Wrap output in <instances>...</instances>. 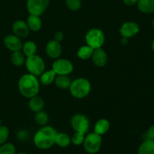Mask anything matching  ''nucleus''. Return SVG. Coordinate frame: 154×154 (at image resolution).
<instances>
[{"label":"nucleus","instance_id":"nucleus-1","mask_svg":"<svg viewBox=\"0 0 154 154\" xmlns=\"http://www.w3.org/2000/svg\"><path fill=\"white\" fill-rule=\"evenodd\" d=\"M57 132L50 126H43L35 134L33 142L37 148L48 150L55 144V138Z\"/></svg>","mask_w":154,"mask_h":154},{"label":"nucleus","instance_id":"nucleus-2","mask_svg":"<svg viewBox=\"0 0 154 154\" xmlns=\"http://www.w3.org/2000/svg\"><path fill=\"white\" fill-rule=\"evenodd\" d=\"M18 88L20 94L23 97L30 99L37 96L40 90V82L37 76L32 74L23 75L18 81Z\"/></svg>","mask_w":154,"mask_h":154},{"label":"nucleus","instance_id":"nucleus-3","mask_svg":"<svg viewBox=\"0 0 154 154\" xmlns=\"http://www.w3.org/2000/svg\"><path fill=\"white\" fill-rule=\"evenodd\" d=\"M69 91L74 98L78 99H84L90 95L91 92V83L85 78H79L71 83Z\"/></svg>","mask_w":154,"mask_h":154},{"label":"nucleus","instance_id":"nucleus-4","mask_svg":"<svg viewBox=\"0 0 154 154\" xmlns=\"http://www.w3.org/2000/svg\"><path fill=\"white\" fill-rule=\"evenodd\" d=\"M25 65L29 73L35 76H40L45 71V61L37 54L26 57Z\"/></svg>","mask_w":154,"mask_h":154},{"label":"nucleus","instance_id":"nucleus-5","mask_svg":"<svg viewBox=\"0 0 154 154\" xmlns=\"http://www.w3.org/2000/svg\"><path fill=\"white\" fill-rule=\"evenodd\" d=\"M86 43L93 49L100 48L103 46L105 36L102 30L98 28L90 29L85 35Z\"/></svg>","mask_w":154,"mask_h":154},{"label":"nucleus","instance_id":"nucleus-6","mask_svg":"<svg viewBox=\"0 0 154 154\" xmlns=\"http://www.w3.org/2000/svg\"><path fill=\"white\" fill-rule=\"evenodd\" d=\"M84 147L86 151L90 154H95L100 150L102 144V136L96 132H90L85 135Z\"/></svg>","mask_w":154,"mask_h":154},{"label":"nucleus","instance_id":"nucleus-7","mask_svg":"<svg viewBox=\"0 0 154 154\" xmlns=\"http://www.w3.org/2000/svg\"><path fill=\"white\" fill-rule=\"evenodd\" d=\"M52 69L57 75H69L74 70L73 63L67 59H57L53 63Z\"/></svg>","mask_w":154,"mask_h":154},{"label":"nucleus","instance_id":"nucleus-8","mask_svg":"<svg viewBox=\"0 0 154 154\" xmlns=\"http://www.w3.org/2000/svg\"><path fill=\"white\" fill-rule=\"evenodd\" d=\"M71 126L75 132L87 134L90 128V121L84 114H76L71 119Z\"/></svg>","mask_w":154,"mask_h":154},{"label":"nucleus","instance_id":"nucleus-9","mask_svg":"<svg viewBox=\"0 0 154 154\" xmlns=\"http://www.w3.org/2000/svg\"><path fill=\"white\" fill-rule=\"evenodd\" d=\"M50 0H27L26 8L29 14L41 16L49 5Z\"/></svg>","mask_w":154,"mask_h":154},{"label":"nucleus","instance_id":"nucleus-10","mask_svg":"<svg viewBox=\"0 0 154 154\" xmlns=\"http://www.w3.org/2000/svg\"><path fill=\"white\" fill-rule=\"evenodd\" d=\"M139 30L140 27L137 23L133 21H127L122 24L119 29V32L122 37L129 38L138 34Z\"/></svg>","mask_w":154,"mask_h":154},{"label":"nucleus","instance_id":"nucleus-11","mask_svg":"<svg viewBox=\"0 0 154 154\" xmlns=\"http://www.w3.org/2000/svg\"><path fill=\"white\" fill-rule=\"evenodd\" d=\"M45 51H46L47 55L48 57L54 60L60 58L61 56L62 52H63V48L60 42H57L54 40H51L48 42L45 48Z\"/></svg>","mask_w":154,"mask_h":154},{"label":"nucleus","instance_id":"nucleus-12","mask_svg":"<svg viewBox=\"0 0 154 154\" xmlns=\"http://www.w3.org/2000/svg\"><path fill=\"white\" fill-rule=\"evenodd\" d=\"M4 45L8 50L11 52L21 51L23 47V42L20 38L15 35L14 34L8 35L4 38Z\"/></svg>","mask_w":154,"mask_h":154},{"label":"nucleus","instance_id":"nucleus-13","mask_svg":"<svg viewBox=\"0 0 154 154\" xmlns=\"http://www.w3.org/2000/svg\"><path fill=\"white\" fill-rule=\"evenodd\" d=\"M12 31L15 35L19 38H26L29 35V29L26 22L22 20H17L12 24Z\"/></svg>","mask_w":154,"mask_h":154},{"label":"nucleus","instance_id":"nucleus-14","mask_svg":"<svg viewBox=\"0 0 154 154\" xmlns=\"http://www.w3.org/2000/svg\"><path fill=\"white\" fill-rule=\"evenodd\" d=\"M91 60L93 64L97 67H104L108 63V54L102 48L94 49L92 54Z\"/></svg>","mask_w":154,"mask_h":154},{"label":"nucleus","instance_id":"nucleus-15","mask_svg":"<svg viewBox=\"0 0 154 154\" xmlns=\"http://www.w3.org/2000/svg\"><path fill=\"white\" fill-rule=\"evenodd\" d=\"M110 126V122L107 119L101 118L98 120L95 124L94 132L102 136L109 131Z\"/></svg>","mask_w":154,"mask_h":154},{"label":"nucleus","instance_id":"nucleus-16","mask_svg":"<svg viewBox=\"0 0 154 154\" xmlns=\"http://www.w3.org/2000/svg\"><path fill=\"white\" fill-rule=\"evenodd\" d=\"M45 107V101L42 97L37 96H35L33 97L30 98L29 101V108L33 112L36 113L38 111H42Z\"/></svg>","mask_w":154,"mask_h":154},{"label":"nucleus","instance_id":"nucleus-17","mask_svg":"<svg viewBox=\"0 0 154 154\" xmlns=\"http://www.w3.org/2000/svg\"><path fill=\"white\" fill-rule=\"evenodd\" d=\"M26 23L30 31L32 32H38L42 27V21L40 16L29 14L27 18Z\"/></svg>","mask_w":154,"mask_h":154},{"label":"nucleus","instance_id":"nucleus-18","mask_svg":"<svg viewBox=\"0 0 154 154\" xmlns=\"http://www.w3.org/2000/svg\"><path fill=\"white\" fill-rule=\"evenodd\" d=\"M138 10L144 14L154 13V0H138Z\"/></svg>","mask_w":154,"mask_h":154},{"label":"nucleus","instance_id":"nucleus-19","mask_svg":"<svg viewBox=\"0 0 154 154\" xmlns=\"http://www.w3.org/2000/svg\"><path fill=\"white\" fill-rule=\"evenodd\" d=\"M72 81L69 75H57L54 80V84L60 90H66L69 88Z\"/></svg>","mask_w":154,"mask_h":154},{"label":"nucleus","instance_id":"nucleus-20","mask_svg":"<svg viewBox=\"0 0 154 154\" xmlns=\"http://www.w3.org/2000/svg\"><path fill=\"white\" fill-rule=\"evenodd\" d=\"M138 154H154V140L147 138L138 150Z\"/></svg>","mask_w":154,"mask_h":154},{"label":"nucleus","instance_id":"nucleus-21","mask_svg":"<svg viewBox=\"0 0 154 154\" xmlns=\"http://www.w3.org/2000/svg\"><path fill=\"white\" fill-rule=\"evenodd\" d=\"M40 76L41 84L45 86H49L54 82L57 74L53 71V69H51V70L45 71Z\"/></svg>","mask_w":154,"mask_h":154},{"label":"nucleus","instance_id":"nucleus-22","mask_svg":"<svg viewBox=\"0 0 154 154\" xmlns=\"http://www.w3.org/2000/svg\"><path fill=\"white\" fill-rule=\"evenodd\" d=\"M93 51H94V49L89 45H83L78 48L77 55H78V58H80L81 60H87L91 58Z\"/></svg>","mask_w":154,"mask_h":154},{"label":"nucleus","instance_id":"nucleus-23","mask_svg":"<svg viewBox=\"0 0 154 154\" xmlns=\"http://www.w3.org/2000/svg\"><path fill=\"white\" fill-rule=\"evenodd\" d=\"M22 52L26 57H30L36 54L37 51V45L32 41H27L25 43L23 44Z\"/></svg>","mask_w":154,"mask_h":154},{"label":"nucleus","instance_id":"nucleus-24","mask_svg":"<svg viewBox=\"0 0 154 154\" xmlns=\"http://www.w3.org/2000/svg\"><path fill=\"white\" fill-rule=\"evenodd\" d=\"M55 144L60 147H66L71 144V138L64 132H57L55 138Z\"/></svg>","mask_w":154,"mask_h":154},{"label":"nucleus","instance_id":"nucleus-25","mask_svg":"<svg viewBox=\"0 0 154 154\" xmlns=\"http://www.w3.org/2000/svg\"><path fill=\"white\" fill-rule=\"evenodd\" d=\"M11 61L15 66H21L26 61V56L21 51L12 52L11 55Z\"/></svg>","mask_w":154,"mask_h":154},{"label":"nucleus","instance_id":"nucleus-26","mask_svg":"<svg viewBox=\"0 0 154 154\" xmlns=\"http://www.w3.org/2000/svg\"><path fill=\"white\" fill-rule=\"evenodd\" d=\"M35 121L39 126H45L49 121V116L45 111H40L35 113Z\"/></svg>","mask_w":154,"mask_h":154},{"label":"nucleus","instance_id":"nucleus-27","mask_svg":"<svg viewBox=\"0 0 154 154\" xmlns=\"http://www.w3.org/2000/svg\"><path fill=\"white\" fill-rule=\"evenodd\" d=\"M0 154H16L15 146L11 143H4L0 147Z\"/></svg>","mask_w":154,"mask_h":154},{"label":"nucleus","instance_id":"nucleus-28","mask_svg":"<svg viewBox=\"0 0 154 154\" xmlns=\"http://www.w3.org/2000/svg\"><path fill=\"white\" fill-rule=\"evenodd\" d=\"M86 134L82 133V132H75V134L72 135L71 138V142L74 144V145L79 146L84 143V138H85Z\"/></svg>","mask_w":154,"mask_h":154},{"label":"nucleus","instance_id":"nucleus-29","mask_svg":"<svg viewBox=\"0 0 154 154\" xmlns=\"http://www.w3.org/2000/svg\"><path fill=\"white\" fill-rule=\"evenodd\" d=\"M66 5L69 10L76 11L81 8L82 2L81 0H66Z\"/></svg>","mask_w":154,"mask_h":154},{"label":"nucleus","instance_id":"nucleus-30","mask_svg":"<svg viewBox=\"0 0 154 154\" xmlns=\"http://www.w3.org/2000/svg\"><path fill=\"white\" fill-rule=\"evenodd\" d=\"M9 137V129L7 126H0V144L6 142Z\"/></svg>","mask_w":154,"mask_h":154},{"label":"nucleus","instance_id":"nucleus-31","mask_svg":"<svg viewBox=\"0 0 154 154\" xmlns=\"http://www.w3.org/2000/svg\"><path fill=\"white\" fill-rule=\"evenodd\" d=\"M63 38H64V34H63V32L58 31L54 35V40L57 41V42H61L63 40Z\"/></svg>","mask_w":154,"mask_h":154},{"label":"nucleus","instance_id":"nucleus-32","mask_svg":"<svg viewBox=\"0 0 154 154\" xmlns=\"http://www.w3.org/2000/svg\"><path fill=\"white\" fill-rule=\"evenodd\" d=\"M147 138L154 140V124L150 126L147 132Z\"/></svg>","mask_w":154,"mask_h":154},{"label":"nucleus","instance_id":"nucleus-33","mask_svg":"<svg viewBox=\"0 0 154 154\" xmlns=\"http://www.w3.org/2000/svg\"><path fill=\"white\" fill-rule=\"evenodd\" d=\"M123 3L127 6H133L138 3V0H123Z\"/></svg>","mask_w":154,"mask_h":154},{"label":"nucleus","instance_id":"nucleus-34","mask_svg":"<svg viewBox=\"0 0 154 154\" xmlns=\"http://www.w3.org/2000/svg\"><path fill=\"white\" fill-rule=\"evenodd\" d=\"M121 44H122V45H124V46H126V45H127L128 44H129V38H127L122 37Z\"/></svg>","mask_w":154,"mask_h":154},{"label":"nucleus","instance_id":"nucleus-35","mask_svg":"<svg viewBox=\"0 0 154 154\" xmlns=\"http://www.w3.org/2000/svg\"><path fill=\"white\" fill-rule=\"evenodd\" d=\"M151 48H152V49H153V51H154V39H153V42H152V43H151Z\"/></svg>","mask_w":154,"mask_h":154},{"label":"nucleus","instance_id":"nucleus-36","mask_svg":"<svg viewBox=\"0 0 154 154\" xmlns=\"http://www.w3.org/2000/svg\"><path fill=\"white\" fill-rule=\"evenodd\" d=\"M152 25H153V27L154 28V17L153 19V21H152Z\"/></svg>","mask_w":154,"mask_h":154},{"label":"nucleus","instance_id":"nucleus-37","mask_svg":"<svg viewBox=\"0 0 154 154\" xmlns=\"http://www.w3.org/2000/svg\"><path fill=\"white\" fill-rule=\"evenodd\" d=\"M17 154H27L26 153H24V152H20V153H18Z\"/></svg>","mask_w":154,"mask_h":154},{"label":"nucleus","instance_id":"nucleus-38","mask_svg":"<svg viewBox=\"0 0 154 154\" xmlns=\"http://www.w3.org/2000/svg\"><path fill=\"white\" fill-rule=\"evenodd\" d=\"M2 125V120H1V118H0V126H1Z\"/></svg>","mask_w":154,"mask_h":154}]
</instances>
